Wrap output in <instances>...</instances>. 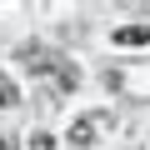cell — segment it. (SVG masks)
<instances>
[{
	"label": "cell",
	"mask_w": 150,
	"mask_h": 150,
	"mask_svg": "<svg viewBox=\"0 0 150 150\" xmlns=\"http://www.w3.org/2000/svg\"><path fill=\"white\" fill-rule=\"evenodd\" d=\"M105 130V115H80L70 125V145H95V135Z\"/></svg>",
	"instance_id": "cell-1"
},
{
	"label": "cell",
	"mask_w": 150,
	"mask_h": 150,
	"mask_svg": "<svg viewBox=\"0 0 150 150\" xmlns=\"http://www.w3.org/2000/svg\"><path fill=\"white\" fill-rule=\"evenodd\" d=\"M30 150H55V140H50V135H35V140H30Z\"/></svg>",
	"instance_id": "cell-4"
},
{
	"label": "cell",
	"mask_w": 150,
	"mask_h": 150,
	"mask_svg": "<svg viewBox=\"0 0 150 150\" xmlns=\"http://www.w3.org/2000/svg\"><path fill=\"white\" fill-rule=\"evenodd\" d=\"M0 150H10V140H5V135H0Z\"/></svg>",
	"instance_id": "cell-5"
},
{
	"label": "cell",
	"mask_w": 150,
	"mask_h": 150,
	"mask_svg": "<svg viewBox=\"0 0 150 150\" xmlns=\"http://www.w3.org/2000/svg\"><path fill=\"white\" fill-rule=\"evenodd\" d=\"M0 105H20V90H15V80H10V75H0Z\"/></svg>",
	"instance_id": "cell-3"
},
{
	"label": "cell",
	"mask_w": 150,
	"mask_h": 150,
	"mask_svg": "<svg viewBox=\"0 0 150 150\" xmlns=\"http://www.w3.org/2000/svg\"><path fill=\"white\" fill-rule=\"evenodd\" d=\"M115 45H150V25H120Z\"/></svg>",
	"instance_id": "cell-2"
}]
</instances>
